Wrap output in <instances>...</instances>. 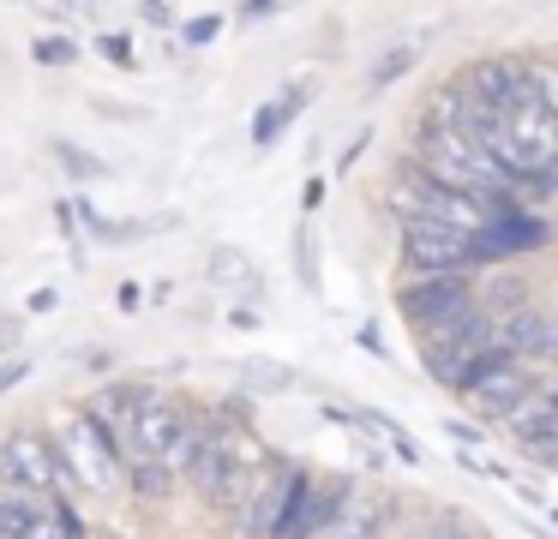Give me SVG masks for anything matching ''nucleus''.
<instances>
[{
	"label": "nucleus",
	"instance_id": "5",
	"mask_svg": "<svg viewBox=\"0 0 558 539\" xmlns=\"http://www.w3.org/2000/svg\"><path fill=\"white\" fill-rule=\"evenodd\" d=\"M61 455L66 467H73V479L85 491H97V498H114V491L126 486V462H121V443H114V431L102 426L90 407H73L66 414V431H61Z\"/></svg>",
	"mask_w": 558,
	"mask_h": 539
},
{
	"label": "nucleus",
	"instance_id": "4",
	"mask_svg": "<svg viewBox=\"0 0 558 539\" xmlns=\"http://www.w3.org/2000/svg\"><path fill=\"white\" fill-rule=\"evenodd\" d=\"M397 216H402V222H438V228H457V234H469V240H486L498 222H505V210H498V204L438 186V180H426L421 168H409V174L397 180Z\"/></svg>",
	"mask_w": 558,
	"mask_h": 539
},
{
	"label": "nucleus",
	"instance_id": "29",
	"mask_svg": "<svg viewBox=\"0 0 558 539\" xmlns=\"http://www.w3.org/2000/svg\"><path fill=\"white\" fill-rule=\"evenodd\" d=\"M25 378V359H13V366H0V390H7V383H19Z\"/></svg>",
	"mask_w": 558,
	"mask_h": 539
},
{
	"label": "nucleus",
	"instance_id": "25",
	"mask_svg": "<svg viewBox=\"0 0 558 539\" xmlns=\"http://www.w3.org/2000/svg\"><path fill=\"white\" fill-rule=\"evenodd\" d=\"M102 54H109L114 66H133V42H126V36H102Z\"/></svg>",
	"mask_w": 558,
	"mask_h": 539
},
{
	"label": "nucleus",
	"instance_id": "10",
	"mask_svg": "<svg viewBox=\"0 0 558 539\" xmlns=\"http://www.w3.org/2000/svg\"><path fill=\"white\" fill-rule=\"evenodd\" d=\"M462 395H469V407H474L481 419H498V426H505V419L534 395V371L522 366V359H493V366H486Z\"/></svg>",
	"mask_w": 558,
	"mask_h": 539
},
{
	"label": "nucleus",
	"instance_id": "14",
	"mask_svg": "<svg viewBox=\"0 0 558 539\" xmlns=\"http://www.w3.org/2000/svg\"><path fill=\"white\" fill-rule=\"evenodd\" d=\"M306 96H313V78H306V84H289V90H282L277 102H265V108H258V120H253V144H270V138H277V132L289 126L294 114H301V102H306Z\"/></svg>",
	"mask_w": 558,
	"mask_h": 539
},
{
	"label": "nucleus",
	"instance_id": "2",
	"mask_svg": "<svg viewBox=\"0 0 558 539\" xmlns=\"http://www.w3.org/2000/svg\"><path fill=\"white\" fill-rule=\"evenodd\" d=\"M493 359H505V347H498V318L481 299H474L462 318L426 330V366H433V378L450 383V390H469Z\"/></svg>",
	"mask_w": 558,
	"mask_h": 539
},
{
	"label": "nucleus",
	"instance_id": "26",
	"mask_svg": "<svg viewBox=\"0 0 558 539\" xmlns=\"http://www.w3.org/2000/svg\"><path fill=\"white\" fill-rule=\"evenodd\" d=\"M217 30H222V19H193V24H186V42L198 48V42H210Z\"/></svg>",
	"mask_w": 558,
	"mask_h": 539
},
{
	"label": "nucleus",
	"instance_id": "3",
	"mask_svg": "<svg viewBox=\"0 0 558 539\" xmlns=\"http://www.w3.org/2000/svg\"><path fill=\"white\" fill-rule=\"evenodd\" d=\"M265 450H258L253 438H241V431H217L205 426V438H198V455H193V486L205 491L217 510H241L246 491L258 486V474H265Z\"/></svg>",
	"mask_w": 558,
	"mask_h": 539
},
{
	"label": "nucleus",
	"instance_id": "8",
	"mask_svg": "<svg viewBox=\"0 0 558 539\" xmlns=\"http://www.w3.org/2000/svg\"><path fill=\"white\" fill-rule=\"evenodd\" d=\"M498 347H505V359H522L534 378L558 371V318L553 311H534V306L505 311L498 318Z\"/></svg>",
	"mask_w": 558,
	"mask_h": 539
},
{
	"label": "nucleus",
	"instance_id": "21",
	"mask_svg": "<svg viewBox=\"0 0 558 539\" xmlns=\"http://www.w3.org/2000/svg\"><path fill=\"white\" fill-rule=\"evenodd\" d=\"M37 60H43V66H73V60H78L73 36H37Z\"/></svg>",
	"mask_w": 558,
	"mask_h": 539
},
{
	"label": "nucleus",
	"instance_id": "23",
	"mask_svg": "<svg viewBox=\"0 0 558 539\" xmlns=\"http://www.w3.org/2000/svg\"><path fill=\"white\" fill-rule=\"evenodd\" d=\"M433 539H481V527H469L462 515H445V522H433Z\"/></svg>",
	"mask_w": 558,
	"mask_h": 539
},
{
	"label": "nucleus",
	"instance_id": "16",
	"mask_svg": "<svg viewBox=\"0 0 558 539\" xmlns=\"http://www.w3.org/2000/svg\"><path fill=\"white\" fill-rule=\"evenodd\" d=\"M210 282L217 287H258V275H253V264H246V252L222 246V252H210Z\"/></svg>",
	"mask_w": 558,
	"mask_h": 539
},
{
	"label": "nucleus",
	"instance_id": "9",
	"mask_svg": "<svg viewBox=\"0 0 558 539\" xmlns=\"http://www.w3.org/2000/svg\"><path fill=\"white\" fill-rule=\"evenodd\" d=\"M474 306V282L469 275H414L409 287H402V318L414 323V330H438V323L462 318V311Z\"/></svg>",
	"mask_w": 558,
	"mask_h": 539
},
{
	"label": "nucleus",
	"instance_id": "12",
	"mask_svg": "<svg viewBox=\"0 0 558 539\" xmlns=\"http://www.w3.org/2000/svg\"><path fill=\"white\" fill-rule=\"evenodd\" d=\"M390 522H397V503H390L385 491H342L337 522H330L318 539H385Z\"/></svg>",
	"mask_w": 558,
	"mask_h": 539
},
{
	"label": "nucleus",
	"instance_id": "18",
	"mask_svg": "<svg viewBox=\"0 0 558 539\" xmlns=\"http://www.w3.org/2000/svg\"><path fill=\"white\" fill-rule=\"evenodd\" d=\"M474 299H481V306L493 311V318H505V311H517V306H522V282H517V275H493V282H486Z\"/></svg>",
	"mask_w": 558,
	"mask_h": 539
},
{
	"label": "nucleus",
	"instance_id": "27",
	"mask_svg": "<svg viewBox=\"0 0 558 539\" xmlns=\"http://www.w3.org/2000/svg\"><path fill=\"white\" fill-rule=\"evenodd\" d=\"M145 24H162V30H169V24H174V12L162 7V0H145Z\"/></svg>",
	"mask_w": 558,
	"mask_h": 539
},
{
	"label": "nucleus",
	"instance_id": "28",
	"mask_svg": "<svg viewBox=\"0 0 558 539\" xmlns=\"http://www.w3.org/2000/svg\"><path fill=\"white\" fill-rule=\"evenodd\" d=\"M270 7H277V0H246L241 19H246V24H253V19H270Z\"/></svg>",
	"mask_w": 558,
	"mask_h": 539
},
{
	"label": "nucleus",
	"instance_id": "17",
	"mask_svg": "<svg viewBox=\"0 0 558 539\" xmlns=\"http://www.w3.org/2000/svg\"><path fill=\"white\" fill-rule=\"evenodd\" d=\"M294 275L306 282V294H318V287H325V275H318V234H313V222L294 228Z\"/></svg>",
	"mask_w": 558,
	"mask_h": 539
},
{
	"label": "nucleus",
	"instance_id": "15",
	"mask_svg": "<svg viewBox=\"0 0 558 539\" xmlns=\"http://www.w3.org/2000/svg\"><path fill=\"white\" fill-rule=\"evenodd\" d=\"M25 539H78L73 503H61V498H37V510H31V522H25Z\"/></svg>",
	"mask_w": 558,
	"mask_h": 539
},
{
	"label": "nucleus",
	"instance_id": "6",
	"mask_svg": "<svg viewBox=\"0 0 558 539\" xmlns=\"http://www.w3.org/2000/svg\"><path fill=\"white\" fill-rule=\"evenodd\" d=\"M0 474L13 479V486L37 491V498H61V503H73V491H78L61 443H49L43 431H7V443H0Z\"/></svg>",
	"mask_w": 558,
	"mask_h": 539
},
{
	"label": "nucleus",
	"instance_id": "19",
	"mask_svg": "<svg viewBox=\"0 0 558 539\" xmlns=\"http://www.w3.org/2000/svg\"><path fill=\"white\" fill-rule=\"evenodd\" d=\"M522 455H529V462H541V467H558V402H553V419H546L534 438H522Z\"/></svg>",
	"mask_w": 558,
	"mask_h": 539
},
{
	"label": "nucleus",
	"instance_id": "13",
	"mask_svg": "<svg viewBox=\"0 0 558 539\" xmlns=\"http://www.w3.org/2000/svg\"><path fill=\"white\" fill-rule=\"evenodd\" d=\"M330 414H337V419H342V426H349V431H366V438H378V443H385L390 455H402V462H421V443H414L409 431L397 426V419L373 414V407H354V414H349V407H330Z\"/></svg>",
	"mask_w": 558,
	"mask_h": 539
},
{
	"label": "nucleus",
	"instance_id": "24",
	"mask_svg": "<svg viewBox=\"0 0 558 539\" xmlns=\"http://www.w3.org/2000/svg\"><path fill=\"white\" fill-rule=\"evenodd\" d=\"M246 383H258V390H282L289 371H282V366H246Z\"/></svg>",
	"mask_w": 558,
	"mask_h": 539
},
{
	"label": "nucleus",
	"instance_id": "7",
	"mask_svg": "<svg viewBox=\"0 0 558 539\" xmlns=\"http://www.w3.org/2000/svg\"><path fill=\"white\" fill-rule=\"evenodd\" d=\"M402 258L414 264V275H469V264H486V240H469L457 228L438 222H402Z\"/></svg>",
	"mask_w": 558,
	"mask_h": 539
},
{
	"label": "nucleus",
	"instance_id": "1",
	"mask_svg": "<svg viewBox=\"0 0 558 539\" xmlns=\"http://www.w3.org/2000/svg\"><path fill=\"white\" fill-rule=\"evenodd\" d=\"M414 168H421L426 180H438V186L469 192V198H486L505 216H517V180L498 168V156H486V144H474L469 132L450 126V120H426L421 144H414Z\"/></svg>",
	"mask_w": 558,
	"mask_h": 539
},
{
	"label": "nucleus",
	"instance_id": "20",
	"mask_svg": "<svg viewBox=\"0 0 558 539\" xmlns=\"http://www.w3.org/2000/svg\"><path fill=\"white\" fill-rule=\"evenodd\" d=\"M54 156H61V168H66L73 180H109V162H97V156L78 150V144H61Z\"/></svg>",
	"mask_w": 558,
	"mask_h": 539
},
{
	"label": "nucleus",
	"instance_id": "11",
	"mask_svg": "<svg viewBox=\"0 0 558 539\" xmlns=\"http://www.w3.org/2000/svg\"><path fill=\"white\" fill-rule=\"evenodd\" d=\"M294 486H301V479H294L289 467H265V474H258V486L246 491V503L234 510L241 539H277L282 515H289V503H294Z\"/></svg>",
	"mask_w": 558,
	"mask_h": 539
},
{
	"label": "nucleus",
	"instance_id": "22",
	"mask_svg": "<svg viewBox=\"0 0 558 539\" xmlns=\"http://www.w3.org/2000/svg\"><path fill=\"white\" fill-rule=\"evenodd\" d=\"M409 60H414V48H390V54L373 66V84H390L397 72H409Z\"/></svg>",
	"mask_w": 558,
	"mask_h": 539
}]
</instances>
